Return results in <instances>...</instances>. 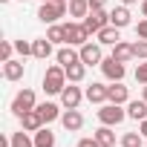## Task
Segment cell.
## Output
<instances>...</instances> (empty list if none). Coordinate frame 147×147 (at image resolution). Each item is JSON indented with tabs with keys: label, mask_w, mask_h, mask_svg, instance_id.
I'll return each mask as SVG.
<instances>
[{
	"label": "cell",
	"mask_w": 147,
	"mask_h": 147,
	"mask_svg": "<svg viewBox=\"0 0 147 147\" xmlns=\"http://www.w3.org/2000/svg\"><path fill=\"white\" fill-rule=\"evenodd\" d=\"M66 69L61 66V63H55V66H49L46 72H43V90H46V95H61L63 92V87H66Z\"/></svg>",
	"instance_id": "cell-1"
},
{
	"label": "cell",
	"mask_w": 147,
	"mask_h": 147,
	"mask_svg": "<svg viewBox=\"0 0 147 147\" xmlns=\"http://www.w3.org/2000/svg\"><path fill=\"white\" fill-rule=\"evenodd\" d=\"M66 12H69V0H52V3H40V9H38V20H43V23H58L61 18H66Z\"/></svg>",
	"instance_id": "cell-2"
},
{
	"label": "cell",
	"mask_w": 147,
	"mask_h": 147,
	"mask_svg": "<svg viewBox=\"0 0 147 147\" xmlns=\"http://www.w3.org/2000/svg\"><path fill=\"white\" fill-rule=\"evenodd\" d=\"M124 118H127L124 104H113V101H107V104H101V110H98V121L107 124V127H115V124H121Z\"/></svg>",
	"instance_id": "cell-3"
},
{
	"label": "cell",
	"mask_w": 147,
	"mask_h": 147,
	"mask_svg": "<svg viewBox=\"0 0 147 147\" xmlns=\"http://www.w3.org/2000/svg\"><path fill=\"white\" fill-rule=\"evenodd\" d=\"M38 107V98H35V90H29V87H23L15 98H12V113L20 118L23 113H29V110H35Z\"/></svg>",
	"instance_id": "cell-4"
},
{
	"label": "cell",
	"mask_w": 147,
	"mask_h": 147,
	"mask_svg": "<svg viewBox=\"0 0 147 147\" xmlns=\"http://www.w3.org/2000/svg\"><path fill=\"white\" fill-rule=\"evenodd\" d=\"M63 29H66V43H69V46H84V43L92 38L81 20H69V23H63Z\"/></svg>",
	"instance_id": "cell-5"
},
{
	"label": "cell",
	"mask_w": 147,
	"mask_h": 147,
	"mask_svg": "<svg viewBox=\"0 0 147 147\" xmlns=\"http://www.w3.org/2000/svg\"><path fill=\"white\" fill-rule=\"evenodd\" d=\"M81 23L87 26V32H90V35H98L104 26H110V12H104V9H92Z\"/></svg>",
	"instance_id": "cell-6"
},
{
	"label": "cell",
	"mask_w": 147,
	"mask_h": 147,
	"mask_svg": "<svg viewBox=\"0 0 147 147\" xmlns=\"http://www.w3.org/2000/svg\"><path fill=\"white\" fill-rule=\"evenodd\" d=\"M78 52H81V61L87 63V66H101V61H104V52H101V43L95 40H87L84 46H78Z\"/></svg>",
	"instance_id": "cell-7"
},
{
	"label": "cell",
	"mask_w": 147,
	"mask_h": 147,
	"mask_svg": "<svg viewBox=\"0 0 147 147\" xmlns=\"http://www.w3.org/2000/svg\"><path fill=\"white\" fill-rule=\"evenodd\" d=\"M84 98H87V92H81V87H75V84L63 87V92H61V104H63V110H78Z\"/></svg>",
	"instance_id": "cell-8"
},
{
	"label": "cell",
	"mask_w": 147,
	"mask_h": 147,
	"mask_svg": "<svg viewBox=\"0 0 147 147\" xmlns=\"http://www.w3.org/2000/svg\"><path fill=\"white\" fill-rule=\"evenodd\" d=\"M101 72H104V78H107V81H124V75H127L124 63H121V61H115L113 55L101 61Z\"/></svg>",
	"instance_id": "cell-9"
},
{
	"label": "cell",
	"mask_w": 147,
	"mask_h": 147,
	"mask_svg": "<svg viewBox=\"0 0 147 147\" xmlns=\"http://www.w3.org/2000/svg\"><path fill=\"white\" fill-rule=\"evenodd\" d=\"M84 92H87L90 104H107L110 101V87H104V84H90Z\"/></svg>",
	"instance_id": "cell-10"
},
{
	"label": "cell",
	"mask_w": 147,
	"mask_h": 147,
	"mask_svg": "<svg viewBox=\"0 0 147 147\" xmlns=\"http://www.w3.org/2000/svg\"><path fill=\"white\" fill-rule=\"evenodd\" d=\"M61 124H63L69 133H78V130L84 127V115H81L78 110H63V113H61Z\"/></svg>",
	"instance_id": "cell-11"
},
{
	"label": "cell",
	"mask_w": 147,
	"mask_h": 147,
	"mask_svg": "<svg viewBox=\"0 0 147 147\" xmlns=\"http://www.w3.org/2000/svg\"><path fill=\"white\" fill-rule=\"evenodd\" d=\"M52 40L49 38H35L32 40V58H38V61H46L49 55H52Z\"/></svg>",
	"instance_id": "cell-12"
},
{
	"label": "cell",
	"mask_w": 147,
	"mask_h": 147,
	"mask_svg": "<svg viewBox=\"0 0 147 147\" xmlns=\"http://www.w3.org/2000/svg\"><path fill=\"white\" fill-rule=\"evenodd\" d=\"M20 127H23L26 133H38V130L43 127V118H40V113H38V110H29V113H23V115H20Z\"/></svg>",
	"instance_id": "cell-13"
},
{
	"label": "cell",
	"mask_w": 147,
	"mask_h": 147,
	"mask_svg": "<svg viewBox=\"0 0 147 147\" xmlns=\"http://www.w3.org/2000/svg\"><path fill=\"white\" fill-rule=\"evenodd\" d=\"M118 32H121V29L110 23V26H104V29H101L95 38H98V43H101V46H115V43L121 40V35H118Z\"/></svg>",
	"instance_id": "cell-14"
},
{
	"label": "cell",
	"mask_w": 147,
	"mask_h": 147,
	"mask_svg": "<svg viewBox=\"0 0 147 147\" xmlns=\"http://www.w3.org/2000/svg\"><path fill=\"white\" fill-rule=\"evenodd\" d=\"M3 78L6 81H20L23 78V61H3Z\"/></svg>",
	"instance_id": "cell-15"
},
{
	"label": "cell",
	"mask_w": 147,
	"mask_h": 147,
	"mask_svg": "<svg viewBox=\"0 0 147 147\" xmlns=\"http://www.w3.org/2000/svg\"><path fill=\"white\" fill-rule=\"evenodd\" d=\"M35 110L40 113V118H43V124H52L55 118H61V107H58V104H52V101H43V104H38Z\"/></svg>",
	"instance_id": "cell-16"
},
{
	"label": "cell",
	"mask_w": 147,
	"mask_h": 147,
	"mask_svg": "<svg viewBox=\"0 0 147 147\" xmlns=\"http://www.w3.org/2000/svg\"><path fill=\"white\" fill-rule=\"evenodd\" d=\"M63 69H66L69 84H81V81H84V75H87V63H84V61H75V63L63 66Z\"/></svg>",
	"instance_id": "cell-17"
},
{
	"label": "cell",
	"mask_w": 147,
	"mask_h": 147,
	"mask_svg": "<svg viewBox=\"0 0 147 147\" xmlns=\"http://www.w3.org/2000/svg\"><path fill=\"white\" fill-rule=\"evenodd\" d=\"M90 12H92L90 0H69V18H75V20H84Z\"/></svg>",
	"instance_id": "cell-18"
},
{
	"label": "cell",
	"mask_w": 147,
	"mask_h": 147,
	"mask_svg": "<svg viewBox=\"0 0 147 147\" xmlns=\"http://www.w3.org/2000/svg\"><path fill=\"white\" fill-rule=\"evenodd\" d=\"M110 101H113V104H127V101H130V90H127L121 81H113V84H110Z\"/></svg>",
	"instance_id": "cell-19"
},
{
	"label": "cell",
	"mask_w": 147,
	"mask_h": 147,
	"mask_svg": "<svg viewBox=\"0 0 147 147\" xmlns=\"http://www.w3.org/2000/svg\"><path fill=\"white\" fill-rule=\"evenodd\" d=\"M127 118L144 121V118H147V101H144V98H141V101H127Z\"/></svg>",
	"instance_id": "cell-20"
},
{
	"label": "cell",
	"mask_w": 147,
	"mask_h": 147,
	"mask_svg": "<svg viewBox=\"0 0 147 147\" xmlns=\"http://www.w3.org/2000/svg\"><path fill=\"white\" fill-rule=\"evenodd\" d=\"M55 58H58V63H61V66H69V63L81 61V52H75V49L66 43V46H61V49H58V55H55Z\"/></svg>",
	"instance_id": "cell-21"
},
{
	"label": "cell",
	"mask_w": 147,
	"mask_h": 147,
	"mask_svg": "<svg viewBox=\"0 0 147 147\" xmlns=\"http://www.w3.org/2000/svg\"><path fill=\"white\" fill-rule=\"evenodd\" d=\"M110 23H113V26H118V29L130 26V9H127V6L113 9V12H110Z\"/></svg>",
	"instance_id": "cell-22"
},
{
	"label": "cell",
	"mask_w": 147,
	"mask_h": 147,
	"mask_svg": "<svg viewBox=\"0 0 147 147\" xmlns=\"http://www.w3.org/2000/svg\"><path fill=\"white\" fill-rule=\"evenodd\" d=\"M32 138H35V147H55V133H52L46 124H43V127H40Z\"/></svg>",
	"instance_id": "cell-23"
},
{
	"label": "cell",
	"mask_w": 147,
	"mask_h": 147,
	"mask_svg": "<svg viewBox=\"0 0 147 147\" xmlns=\"http://www.w3.org/2000/svg\"><path fill=\"white\" fill-rule=\"evenodd\" d=\"M113 58H115V61H121V63H127L130 58H136V55H133V43H124V40H118V43L113 46Z\"/></svg>",
	"instance_id": "cell-24"
},
{
	"label": "cell",
	"mask_w": 147,
	"mask_h": 147,
	"mask_svg": "<svg viewBox=\"0 0 147 147\" xmlns=\"http://www.w3.org/2000/svg\"><path fill=\"white\" fill-rule=\"evenodd\" d=\"M95 138H98L101 147H115V133H113V127H107V124H101V127L95 130Z\"/></svg>",
	"instance_id": "cell-25"
},
{
	"label": "cell",
	"mask_w": 147,
	"mask_h": 147,
	"mask_svg": "<svg viewBox=\"0 0 147 147\" xmlns=\"http://www.w3.org/2000/svg\"><path fill=\"white\" fill-rule=\"evenodd\" d=\"M12 147H35V138L20 127L18 133H12Z\"/></svg>",
	"instance_id": "cell-26"
},
{
	"label": "cell",
	"mask_w": 147,
	"mask_h": 147,
	"mask_svg": "<svg viewBox=\"0 0 147 147\" xmlns=\"http://www.w3.org/2000/svg\"><path fill=\"white\" fill-rule=\"evenodd\" d=\"M46 38H49L52 43H66V29H63V26H58V23H52V26H49V32H46Z\"/></svg>",
	"instance_id": "cell-27"
},
{
	"label": "cell",
	"mask_w": 147,
	"mask_h": 147,
	"mask_svg": "<svg viewBox=\"0 0 147 147\" xmlns=\"http://www.w3.org/2000/svg\"><path fill=\"white\" fill-rule=\"evenodd\" d=\"M141 133H124L121 136V147H141Z\"/></svg>",
	"instance_id": "cell-28"
},
{
	"label": "cell",
	"mask_w": 147,
	"mask_h": 147,
	"mask_svg": "<svg viewBox=\"0 0 147 147\" xmlns=\"http://www.w3.org/2000/svg\"><path fill=\"white\" fill-rule=\"evenodd\" d=\"M15 52L20 58H29L32 55V40H15Z\"/></svg>",
	"instance_id": "cell-29"
},
{
	"label": "cell",
	"mask_w": 147,
	"mask_h": 147,
	"mask_svg": "<svg viewBox=\"0 0 147 147\" xmlns=\"http://www.w3.org/2000/svg\"><path fill=\"white\" fill-rule=\"evenodd\" d=\"M133 55H136L138 61H147V40H141V38H138V40L133 43Z\"/></svg>",
	"instance_id": "cell-30"
},
{
	"label": "cell",
	"mask_w": 147,
	"mask_h": 147,
	"mask_svg": "<svg viewBox=\"0 0 147 147\" xmlns=\"http://www.w3.org/2000/svg\"><path fill=\"white\" fill-rule=\"evenodd\" d=\"M12 52H15V43H12V40H3V43H0V61H12Z\"/></svg>",
	"instance_id": "cell-31"
},
{
	"label": "cell",
	"mask_w": 147,
	"mask_h": 147,
	"mask_svg": "<svg viewBox=\"0 0 147 147\" xmlns=\"http://www.w3.org/2000/svg\"><path fill=\"white\" fill-rule=\"evenodd\" d=\"M136 81H138V84H147V61H141V63L136 66Z\"/></svg>",
	"instance_id": "cell-32"
},
{
	"label": "cell",
	"mask_w": 147,
	"mask_h": 147,
	"mask_svg": "<svg viewBox=\"0 0 147 147\" xmlns=\"http://www.w3.org/2000/svg\"><path fill=\"white\" fill-rule=\"evenodd\" d=\"M78 147H101V144H98V138H95V136H92V138L87 136V138H81V141H78Z\"/></svg>",
	"instance_id": "cell-33"
},
{
	"label": "cell",
	"mask_w": 147,
	"mask_h": 147,
	"mask_svg": "<svg viewBox=\"0 0 147 147\" xmlns=\"http://www.w3.org/2000/svg\"><path fill=\"white\" fill-rule=\"evenodd\" d=\"M136 35H138L141 40H147V18H144V20H141V23L136 26Z\"/></svg>",
	"instance_id": "cell-34"
},
{
	"label": "cell",
	"mask_w": 147,
	"mask_h": 147,
	"mask_svg": "<svg viewBox=\"0 0 147 147\" xmlns=\"http://www.w3.org/2000/svg\"><path fill=\"white\" fill-rule=\"evenodd\" d=\"M138 133L147 138V118H144V121H138Z\"/></svg>",
	"instance_id": "cell-35"
},
{
	"label": "cell",
	"mask_w": 147,
	"mask_h": 147,
	"mask_svg": "<svg viewBox=\"0 0 147 147\" xmlns=\"http://www.w3.org/2000/svg\"><path fill=\"white\" fill-rule=\"evenodd\" d=\"M104 3H107V0H90V6H92V9H104Z\"/></svg>",
	"instance_id": "cell-36"
},
{
	"label": "cell",
	"mask_w": 147,
	"mask_h": 147,
	"mask_svg": "<svg viewBox=\"0 0 147 147\" xmlns=\"http://www.w3.org/2000/svg\"><path fill=\"white\" fill-rule=\"evenodd\" d=\"M141 15L147 18V0H141Z\"/></svg>",
	"instance_id": "cell-37"
},
{
	"label": "cell",
	"mask_w": 147,
	"mask_h": 147,
	"mask_svg": "<svg viewBox=\"0 0 147 147\" xmlns=\"http://www.w3.org/2000/svg\"><path fill=\"white\" fill-rule=\"evenodd\" d=\"M133 3H138V0H121V6H133Z\"/></svg>",
	"instance_id": "cell-38"
},
{
	"label": "cell",
	"mask_w": 147,
	"mask_h": 147,
	"mask_svg": "<svg viewBox=\"0 0 147 147\" xmlns=\"http://www.w3.org/2000/svg\"><path fill=\"white\" fill-rule=\"evenodd\" d=\"M141 98H144V101H147V84H144V90H141Z\"/></svg>",
	"instance_id": "cell-39"
},
{
	"label": "cell",
	"mask_w": 147,
	"mask_h": 147,
	"mask_svg": "<svg viewBox=\"0 0 147 147\" xmlns=\"http://www.w3.org/2000/svg\"><path fill=\"white\" fill-rule=\"evenodd\" d=\"M40 3H52V0H40Z\"/></svg>",
	"instance_id": "cell-40"
},
{
	"label": "cell",
	"mask_w": 147,
	"mask_h": 147,
	"mask_svg": "<svg viewBox=\"0 0 147 147\" xmlns=\"http://www.w3.org/2000/svg\"><path fill=\"white\" fill-rule=\"evenodd\" d=\"M0 3H9V0H0Z\"/></svg>",
	"instance_id": "cell-41"
}]
</instances>
